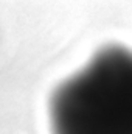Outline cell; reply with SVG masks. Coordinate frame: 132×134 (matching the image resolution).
Masks as SVG:
<instances>
[{
    "label": "cell",
    "mask_w": 132,
    "mask_h": 134,
    "mask_svg": "<svg viewBox=\"0 0 132 134\" xmlns=\"http://www.w3.org/2000/svg\"><path fill=\"white\" fill-rule=\"evenodd\" d=\"M51 134H132V50L109 44L59 83L48 100Z\"/></svg>",
    "instance_id": "obj_1"
}]
</instances>
